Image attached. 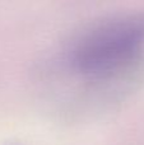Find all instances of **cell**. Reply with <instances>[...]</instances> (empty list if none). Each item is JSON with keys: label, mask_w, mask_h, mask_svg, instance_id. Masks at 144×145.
I'll return each instance as SVG.
<instances>
[{"label": "cell", "mask_w": 144, "mask_h": 145, "mask_svg": "<svg viewBox=\"0 0 144 145\" xmlns=\"http://www.w3.org/2000/svg\"><path fill=\"white\" fill-rule=\"evenodd\" d=\"M144 41V20H117L91 33L77 50V63L91 72L114 70L138 52Z\"/></svg>", "instance_id": "6da1fadb"}]
</instances>
